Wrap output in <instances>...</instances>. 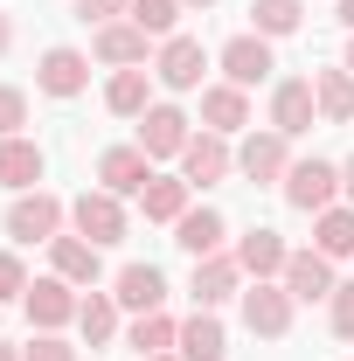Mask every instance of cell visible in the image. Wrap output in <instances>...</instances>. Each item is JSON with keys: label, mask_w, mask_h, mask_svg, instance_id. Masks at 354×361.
Returning a JSON list of instances; mask_svg holds the SVG:
<instances>
[{"label": "cell", "mask_w": 354, "mask_h": 361, "mask_svg": "<svg viewBox=\"0 0 354 361\" xmlns=\"http://www.w3.org/2000/svg\"><path fill=\"white\" fill-rule=\"evenodd\" d=\"M334 195H341V167H334V160H292V174H285V202H292L299 216L334 209Z\"/></svg>", "instance_id": "cell-4"}, {"label": "cell", "mask_w": 354, "mask_h": 361, "mask_svg": "<svg viewBox=\"0 0 354 361\" xmlns=\"http://www.w3.org/2000/svg\"><path fill=\"white\" fill-rule=\"evenodd\" d=\"M0 361H21V355H14V348H0Z\"/></svg>", "instance_id": "cell-41"}, {"label": "cell", "mask_w": 354, "mask_h": 361, "mask_svg": "<svg viewBox=\"0 0 354 361\" xmlns=\"http://www.w3.org/2000/svg\"><path fill=\"white\" fill-rule=\"evenodd\" d=\"M312 97H319V118L326 126H354V70H312Z\"/></svg>", "instance_id": "cell-22"}, {"label": "cell", "mask_w": 354, "mask_h": 361, "mask_svg": "<svg viewBox=\"0 0 354 361\" xmlns=\"http://www.w3.org/2000/svg\"><path fill=\"white\" fill-rule=\"evenodd\" d=\"M181 361H222L229 355V334H222V319L209 306H195V319H181V341H174Z\"/></svg>", "instance_id": "cell-17"}, {"label": "cell", "mask_w": 354, "mask_h": 361, "mask_svg": "<svg viewBox=\"0 0 354 361\" xmlns=\"http://www.w3.org/2000/svg\"><path fill=\"white\" fill-rule=\"evenodd\" d=\"M49 264H56V278H70V285H97V243H90V236H56V243H49Z\"/></svg>", "instance_id": "cell-23"}, {"label": "cell", "mask_w": 354, "mask_h": 361, "mask_svg": "<svg viewBox=\"0 0 354 361\" xmlns=\"http://www.w3.org/2000/svg\"><path fill=\"white\" fill-rule=\"evenodd\" d=\"M292 306H299V299H292L285 285L257 278V285L243 292V326H250L257 341H285V334H292Z\"/></svg>", "instance_id": "cell-5"}, {"label": "cell", "mask_w": 354, "mask_h": 361, "mask_svg": "<svg viewBox=\"0 0 354 361\" xmlns=\"http://www.w3.org/2000/svg\"><path fill=\"white\" fill-rule=\"evenodd\" d=\"M42 146H35V139H0V188H14V195H28V188H35V180H42Z\"/></svg>", "instance_id": "cell-20"}, {"label": "cell", "mask_w": 354, "mask_h": 361, "mask_svg": "<svg viewBox=\"0 0 354 361\" xmlns=\"http://www.w3.org/2000/svg\"><path fill=\"white\" fill-rule=\"evenodd\" d=\"M77 334H84L90 348H104V341L118 334V299H111V292H90L84 306H77Z\"/></svg>", "instance_id": "cell-29"}, {"label": "cell", "mask_w": 354, "mask_h": 361, "mask_svg": "<svg viewBox=\"0 0 354 361\" xmlns=\"http://www.w3.org/2000/svg\"><path fill=\"white\" fill-rule=\"evenodd\" d=\"M97 180L126 202V195H146V180H153V160L139 153V146H104L97 153Z\"/></svg>", "instance_id": "cell-13"}, {"label": "cell", "mask_w": 354, "mask_h": 361, "mask_svg": "<svg viewBox=\"0 0 354 361\" xmlns=\"http://www.w3.org/2000/svg\"><path fill=\"white\" fill-rule=\"evenodd\" d=\"M70 223H77V236H90L97 250H104V243H126V202H118L111 188H84V195L70 202Z\"/></svg>", "instance_id": "cell-3"}, {"label": "cell", "mask_w": 354, "mask_h": 361, "mask_svg": "<svg viewBox=\"0 0 354 361\" xmlns=\"http://www.w3.org/2000/svg\"><path fill=\"white\" fill-rule=\"evenodd\" d=\"M229 174H236V153H229L222 133L202 126V133L181 146V180H188V188H216V180H229Z\"/></svg>", "instance_id": "cell-6"}, {"label": "cell", "mask_w": 354, "mask_h": 361, "mask_svg": "<svg viewBox=\"0 0 354 361\" xmlns=\"http://www.w3.org/2000/svg\"><path fill=\"white\" fill-rule=\"evenodd\" d=\"M21 306H28V319H35L42 334H56V326H70V319H77L84 299H77V285H70V278H56V271H49V278L28 285V299H21Z\"/></svg>", "instance_id": "cell-9"}, {"label": "cell", "mask_w": 354, "mask_h": 361, "mask_svg": "<svg viewBox=\"0 0 354 361\" xmlns=\"http://www.w3.org/2000/svg\"><path fill=\"white\" fill-rule=\"evenodd\" d=\"M118 14H133V0H77V21H118Z\"/></svg>", "instance_id": "cell-36"}, {"label": "cell", "mask_w": 354, "mask_h": 361, "mask_svg": "<svg viewBox=\"0 0 354 361\" xmlns=\"http://www.w3.org/2000/svg\"><path fill=\"white\" fill-rule=\"evenodd\" d=\"M312 250L319 257H354V209L348 202H334V209L312 216Z\"/></svg>", "instance_id": "cell-25"}, {"label": "cell", "mask_w": 354, "mask_h": 361, "mask_svg": "<svg viewBox=\"0 0 354 361\" xmlns=\"http://www.w3.org/2000/svg\"><path fill=\"white\" fill-rule=\"evenodd\" d=\"M202 70H209V49L195 42V35H167L160 56H153V77L167 90H202Z\"/></svg>", "instance_id": "cell-7"}, {"label": "cell", "mask_w": 354, "mask_h": 361, "mask_svg": "<svg viewBox=\"0 0 354 361\" xmlns=\"http://www.w3.org/2000/svg\"><path fill=\"white\" fill-rule=\"evenodd\" d=\"M222 236H229V223H222L216 209H188L174 223V243L188 250V257H222Z\"/></svg>", "instance_id": "cell-24"}, {"label": "cell", "mask_w": 354, "mask_h": 361, "mask_svg": "<svg viewBox=\"0 0 354 361\" xmlns=\"http://www.w3.org/2000/svg\"><path fill=\"white\" fill-rule=\"evenodd\" d=\"M104 104H111L118 118H146V111H153V77H146V63H139V70H118V77L104 84Z\"/></svg>", "instance_id": "cell-26"}, {"label": "cell", "mask_w": 354, "mask_h": 361, "mask_svg": "<svg viewBox=\"0 0 354 361\" xmlns=\"http://www.w3.org/2000/svg\"><path fill=\"white\" fill-rule=\"evenodd\" d=\"M278 285H285L292 299H334V257H319V250H292Z\"/></svg>", "instance_id": "cell-15"}, {"label": "cell", "mask_w": 354, "mask_h": 361, "mask_svg": "<svg viewBox=\"0 0 354 361\" xmlns=\"http://www.w3.org/2000/svg\"><path fill=\"white\" fill-rule=\"evenodd\" d=\"M146 42H153V35H146L139 21H104L90 49H97V63H111V70H139V63H146Z\"/></svg>", "instance_id": "cell-16"}, {"label": "cell", "mask_w": 354, "mask_h": 361, "mask_svg": "<svg viewBox=\"0 0 354 361\" xmlns=\"http://www.w3.org/2000/svg\"><path fill=\"white\" fill-rule=\"evenodd\" d=\"M7 299H28V264L14 257V250H0V306Z\"/></svg>", "instance_id": "cell-33"}, {"label": "cell", "mask_w": 354, "mask_h": 361, "mask_svg": "<svg viewBox=\"0 0 354 361\" xmlns=\"http://www.w3.org/2000/svg\"><path fill=\"white\" fill-rule=\"evenodd\" d=\"M236 174L250 180V188H285V174H292V139L285 133H250L236 146Z\"/></svg>", "instance_id": "cell-2"}, {"label": "cell", "mask_w": 354, "mask_h": 361, "mask_svg": "<svg viewBox=\"0 0 354 361\" xmlns=\"http://www.w3.org/2000/svg\"><path fill=\"white\" fill-rule=\"evenodd\" d=\"M146 361H181V355H146Z\"/></svg>", "instance_id": "cell-42"}, {"label": "cell", "mask_w": 354, "mask_h": 361, "mask_svg": "<svg viewBox=\"0 0 354 361\" xmlns=\"http://www.w3.org/2000/svg\"><path fill=\"white\" fill-rule=\"evenodd\" d=\"M188 111H174V104H153L146 118H139V153L146 160H181V146H188Z\"/></svg>", "instance_id": "cell-11"}, {"label": "cell", "mask_w": 354, "mask_h": 361, "mask_svg": "<svg viewBox=\"0 0 354 361\" xmlns=\"http://www.w3.org/2000/svg\"><path fill=\"white\" fill-rule=\"evenodd\" d=\"M181 7H216V0H181Z\"/></svg>", "instance_id": "cell-40"}, {"label": "cell", "mask_w": 354, "mask_h": 361, "mask_svg": "<svg viewBox=\"0 0 354 361\" xmlns=\"http://www.w3.org/2000/svg\"><path fill=\"white\" fill-rule=\"evenodd\" d=\"M326 319H334V334L354 341V285H334V299H326Z\"/></svg>", "instance_id": "cell-35"}, {"label": "cell", "mask_w": 354, "mask_h": 361, "mask_svg": "<svg viewBox=\"0 0 354 361\" xmlns=\"http://www.w3.org/2000/svg\"><path fill=\"white\" fill-rule=\"evenodd\" d=\"M21 126H28V90L0 84V139H14Z\"/></svg>", "instance_id": "cell-32"}, {"label": "cell", "mask_w": 354, "mask_h": 361, "mask_svg": "<svg viewBox=\"0 0 354 361\" xmlns=\"http://www.w3.org/2000/svg\"><path fill=\"white\" fill-rule=\"evenodd\" d=\"M341 28H354V0H341Z\"/></svg>", "instance_id": "cell-39"}, {"label": "cell", "mask_w": 354, "mask_h": 361, "mask_svg": "<svg viewBox=\"0 0 354 361\" xmlns=\"http://www.w3.org/2000/svg\"><path fill=\"white\" fill-rule=\"evenodd\" d=\"M341 195H348V209H354V153H348V167H341Z\"/></svg>", "instance_id": "cell-37"}, {"label": "cell", "mask_w": 354, "mask_h": 361, "mask_svg": "<svg viewBox=\"0 0 354 361\" xmlns=\"http://www.w3.org/2000/svg\"><path fill=\"white\" fill-rule=\"evenodd\" d=\"M285 236L278 229H250L243 243H236V264H243V278H285Z\"/></svg>", "instance_id": "cell-21"}, {"label": "cell", "mask_w": 354, "mask_h": 361, "mask_svg": "<svg viewBox=\"0 0 354 361\" xmlns=\"http://www.w3.org/2000/svg\"><path fill=\"white\" fill-rule=\"evenodd\" d=\"M111 299H118L126 313H160V306H167V278H160V264H126Z\"/></svg>", "instance_id": "cell-19"}, {"label": "cell", "mask_w": 354, "mask_h": 361, "mask_svg": "<svg viewBox=\"0 0 354 361\" xmlns=\"http://www.w3.org/2000/svg\"><path fill=\"white\" fill-rule=\"evenodd\" d=\"M299 21H306V0H250V35H264V42L292 35Z\"/></svg>", "instance_id": "cell-28"}, {"label": "cell", "mask_w": 354, "mask_h": 361, "mask_svg": "<svg viewBox=\"0 0 354 361\" xmlns=\"http://www.w3.org/2000/svg\"><path fill=\"white\" fill-rule=\"evenodd\" d=\"M35 84H42L49 97H84L90 90V56L84 49H49L42 70H35Z\"/></svg>", "instance_id": "cell-14"}, {"label": "cell", "mask_w": 354, "mask_h": 361, "mask_svg": "<svg viewBox=\"0 0 354 361\" xmlns=\"http://www.w3.org/2000/svg\"><path fill=\"white\" fill-rule=\"evenodd\" d=\"M139 209H146V223H181V216H188V180L181 174H153L146 195H139Z\"/></svg>", "instance_id": "cell-27"}, {"label": "cell", "mask_w": 354, "mask_h": 361, "mask_svg": "<svg viewBox=\"0 0 354 361\" xmlns=\"http://www.w3.org/2000/svg\"><path fill=\"white\" fill-rule=\"evenodd\" d=\"M126 341H133V348H139V361H146V355H174L181 326H174V319H167V313H139Z\"/></svg>", "instance_id": "cell-30"}, {"label": "cell", "mask_w": 354, "mask_h": 361, "mask_svg": "<svg viewBox=\"0 0 354 361\" xmlns=\"http://www.w3.org/2000/svg\"><path fill=\"white\" fill-rule=\"evenodd\" d=\"M202 126H209V133H243V126H250V90H236V84H209L202 90Z\"/></svg>", "instance_id": "cell-18"}, {"label": "cell", "mask_w": 354, "mask_h": 361, "mask_svg": "<svg viewBox=\"0 0 354 361\" xmlns=\"http://www.w3.org/2000/svg\"><path fill=\"white\" fill-rule=\"evenodd\" d=\"M348 70H354V42H348Z\"/></svg>", "instance_id": "cell-43"}, {"label": "cell", "mask_w": 354, "mask_h": 361, "mask_svg": "<svg viewBox=\"0 0 354 361\" xmlns=\"http://www.w3.org/2000/svg\"><path fill=\"white\" fill-rule=\"evenodd\" d=\"M271 70V42L264 35H229L222 42V84H236V90H250V84H264Z\"/></svg>", "instance_id": "cell-10"}, {"label": "cell", "mask_w": 354, "mask_h": 361, "mask_svg": "<svg viewBox=\"0 0 354 361\" xmlns=\"http://www.w3.org/2000/svg\"><path fill=\"white\" fill-rule=\"evenodd\" d=\"M181 14H188L181 0H133V14H126V21H139L146 35H160V42H167V35H174V21H181Z\"/></svg>", "instance_id": "cell-31"}, {"label": "cell", "mask_w": 354, "mask_h": 361, "mask_svg": "<svg viewBox=\"0 0 354 361\" xmlns=\"http://www.w3.org/2000/svg\"><path fill=\"white\" fill-rule=\"evenodd\" d=\"M70 223V209L49 195V188H28V195H14V209H7V236L14 243H56Z\"/></svg>", "instance_id": "cell-1"}, {"label": "cell", "mask_w": 354, "mask_h": 361, "mask_svg": "<svg viewBox=\"0 0 354 361\" xmlns=\"http://www.w3.org/2000/svg\"><path fill=\"white\" fill-rule=\"evenodd\" d=\"M312 118H319V97H312V77H285V84L271 90V133L299 139V133H312Z\"/></svg>", "instance_id": "cell-8"}, {"label": "cell", "mask_w": 354, "mask_h": 361, "mask_svg": "<svg viewBox=\"0 0 354 361\" xmlns=\"http://www.w3.org/2000/svg\"><path fill=\"white\" fill-rule=\"evenodd\" d=\"M7 42H14V28H7V14H0V56H7Z\"/></svg>", "instance_id": "cell-38"}, {"label": "cell", "mask_w": 354, "mask_h": 361, "mask_svg": "<svg viewBox=\"0 0 354 361\" xmlns=\"http://www.w3.org/2000/svg\"><path fill=\"white\" fill-rule=\"evenodd\" d=\"M21 361H77V348H70L63 334H35V341L21 348Z\"/></svg>", "instance_id": "cell-34"}, {"label": "cell", "mask_w": 354, "mask_h": 361, "mask_svg": "<svg viewBox=\"0 0 354 361\" xmlns=\"http://www.w3.org/2000/svg\"><path fill=\"white\" fill-rule=\"evenodd\" d=\"M188 292H195V306H229L236 292H243V264L236 257H195V278H188Z\"/></svg>", "instance_id": "cell-12"}]
</instances>
